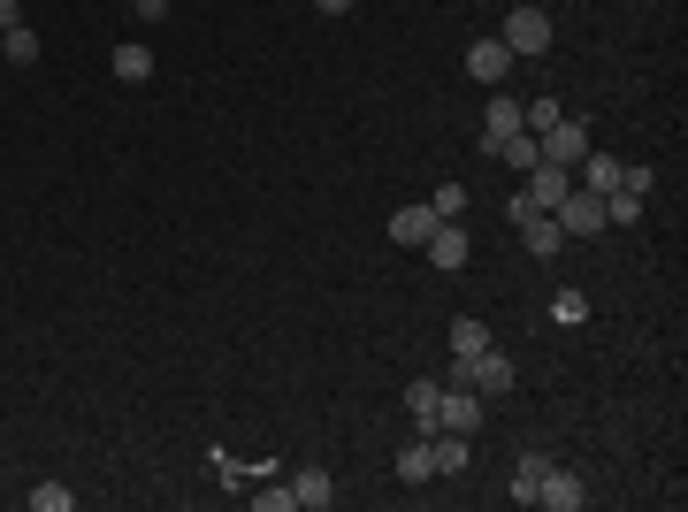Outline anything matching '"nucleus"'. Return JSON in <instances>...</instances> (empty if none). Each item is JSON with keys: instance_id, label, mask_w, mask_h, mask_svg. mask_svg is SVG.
<instances>
[{"instance_id": "1", "label": "nucleus", "mask_w": 688, "mask_h": 512, "mask_svg": "<svg viewBox=\"0 0 688 512\" xmlns=\"http://www.w3.org/2000/svg\"><path fill=\"white\" fill-rule=\"evenodd\" d=\"M498 38H506V54H513V62H535V54H551V15H543L535 0H520L513 15H506V31H498Z\"/></svg>"}, {"instance_id": "2", "label": "nucleus", "mask_w": 688, "mask_h": 512, "mask_svg": "<svg viewBox=\"0 0 688 512\" xmlns=\"http://www.w3.org/2000/svg\"><path fill=\"white\" fill-rule=\"evenodd\" d=\"M490 421V398L482 390H459V382H444V398H436V428H452V436H475Z\"/></svg>"}, {"instance_id": "3", "label": "nucleus", "mask_w": 688, "mask_h": 512, "mask_svg": "<svg viewBox=\"0 0 688 512\" xmlns=\"http://www.w3.org/2000/svg\"><path fill=\"white\" fill-rule=\"evenodd\" d=\"M551 214H558L566 245H574V237H597V230H604V191H581V183H574V191H566Z\"/></svg>"}, {"instance_id": "4", "label": "nucleus", "mask_w": 688, "mask_h": 512, "mask_svg": "<svg viewBox=\"0 0 688 512\" xmlns=\"http://www.w3.org/2000/svg\"><path fill=\"white\" fill-rule=\"evenodd\" d=\"M520 191H528V207H535V214H551V207H558L566 191H574V169H558V162H535Z\"/></svg>"}, {"instance_id": "5", "label": "nucleus", "mask_w": 688, "mask_h": 512, "mask_svg": "<svg viewBox=\"0 0 688 512\" xmlns=\"http://www.w3.org/2000/svg\"><path fill=\"white\" fill-rule=\"evenodd\" d=\"M467 77L498 92V85L513 77V54H506V38H475V46H467Z\"/></svg>"}, {"instance_id": "6", "label": "nucleus", "mask_w": 688, "mask_h": 512, "mask_svg": "<svg viewBox=\"0 0 688 512\" xmlns=\"http://www.w3.org/2000/svg\"><path fill=\"white\" fill-rule=\"evenodd\" d=\"M421 245H429V268H444V276H452V268H467V253H475V237H467L459 222H436Z\"/></svg>"}, {"instance_id": "7", "label": "nucleus", "mask_w": 688, "mask_h": 512, "mask_svg": "<svg viewBox=\"0 0 688 512\" xmlns=\"http://www.w3.org/2000/svg\"><path fill=\"white\" fill-rule=\"evenodd\" d=\"M581 154H589V123H566V115H558V123L543 131V162H558V169H574Z\"/></svg>"}, {"instance_id": "8", "label": "nucleus", "mask_w": 688, "mask_h": 512, "mask_svg": "<svg viewBox=\"0 0 688 512\" xmlns=\"http://www.w3.org/2000/svg\"><path fill=\"white\" fill-rule=\"evenodd\" d=\"M535 505L581 512V505H589V482H581V475H566V467H551V475H543V490H535Z\"/></svg>"}, {"instance_id": "9", "label": "nucleus", "mask_w": 688, "mask_h": 512, "mask_svg": "<svg viewBox=\"0 0 688 512\" xmlns=\"http://www.w3.org/2000/svg\"><path fill=\"white\" fill-rule=\"evenodd\" d=\"M520 245L535 253V260H551V253H566V230H558V214H528V222H513Z\"/></svg>"}, {"instance_id": "10", "label": "nucleus", "mask_w": 688, "mask_h": 512, "mask_svg": "<svg viewBox=\"0 0 688 512\" xmlns=\"http://www.w3.org/2000/svg\"><path fill=\"white\" fill-rule=\"evenodd\" d=\"M513 131H520V100L490 92V115H482V154H498V146H506Z\"/></svg>"}, {"instance_id": "11", "label": "nucleus", "mask_w": 688, "mask_h": 512, "mask_svg": "<svg viewBox=\"0 0 688 512\" xmlns=\"http://www.w3.org/2000/svg\"><path fill=\"white\" fill-rule=\"evenodd\" d=\"M467 452H475V436H452V428L429 436V467L436 475H467Z\"/></svg>"}, {"instance_id": "12", "label": "nucleus", "mask_w": 688, "mask_h": 512, "mask_svg": "<svg viewBox=\"0 0 688 512\" xmlns=\"http://www.w3.org/2000/svg\"><path fill=\"white\" fill-rule=\"evenodd\" d=\"M574 183H581V191H620V162H612V154H597V146H589V154H581V162H574Z\"/></svg>"}, {"instance_id": "13", "label": "nucleus", "mask_w": 688, "mask_h": 512, "mask_svg": "<svg viewBox=\"0 0 688 512\" xmlns=\"http://www.w3.org/2000/svg\"><path fill=\"white\" fill-rule=\"evenodd\" d=\"M436 398H444V382H436V375H421V382H406V413H413L421 428H436Z\"/></svg>"}, {"instance_id": "14", "label": "nucleus", "mask_w": 688, "mask_h": 512, "mask_svg": "<svg viewBox=\"0 0 688 512\" xmlns=\"http://www.w3.org/2000/svg\"><path fill=\"white\" fill-rule=\"evenodd\" d=\"M498 162H506V169H513V176H528V169H535V162H543V138H535V131H513V138L498 146Z\"/></svg>"}, {"instance_id": "15", "label": "nucleus", "mask_w": 688, "mask_h": 512, "mask_svg": "<svg viewBox=\"0 0 688 512\" xmlns=\"http://www.w3.org/2000/svg\"><path fill=\"white\" fill-rule=\"evenodd\" d=\"M543 475H551V459H543V452H520V467H513V498H520V505H535Z\"/></svg>"}, {"instance_id": "16", "label": "nucleus", "mask_w": 688, "mask_h": 512, "mask_svg": "<svg viewBox=\"0 0 688 512\" xmlns=\"http://www.w3.org/2000/svg\"><path fill=\"white\" fill-rule=\"evenodd\" d=\"M429 230H436V214H429V207H398V214H390V237H398V245H421Z\"/></svg>"}, {"instance_id": "17", "label": "nucleus", "mask_w": 688, "mask_h": 512, "mask_svg": "<svg viewBox=\"0 0 688 512\" xmlns=\"http://www.w3.org/2000/svg\"><path fill=\"white\" fill-rule=\"evenodd\" d=\"M291 498H299V505H307V512H322V505H330V498H337V482H330L322 467H307V475L291 482Z\"/></svg>"}, {"instance_id": "18", "label": "nucleus", "mask_w": 688, "mask_h": 512, "mask_svg": "<svg viewBox=\"0 0 688 512\" xmlns=\"http://www.w3.org/2000/svg\"><path fill=\"white\" fill-rule=\"evenodd\" d=\"M0 54H8L15 69H31V62H38V31H31V23H15V31H0Z\"/></svg>"}, {"instance_id": "19", "label": "nucleus", "mask_w": 688, "mask_h": 512, "mask_svg": "<svg viewBox=\"0 0 688 512\" xmlns=\"http://www.w3.org/2000/svg\"><path fill=\"white\" fill-rule=\"evenodd\" d=\"M115 77H123V85H146V77H154V54H146V46H115Z\"/></svg>"}, {"instance_id": "20", "label": "nucleus", "mask_w": 688, "mask_h": 512, "mask_svg": "<svg viewBox=\"0 0 688 512\" xmlns=\"http://www.w3.org/2000/svg\"><path fill=\"white\" fill-rule=\"evenodd\" d=\"M628 230V222H643V191H604V230Z\"/></svg>"}, {"instance_id": "21", "label": "nucleus", "mask_w": 688, "mask_h": 512, "mask_svg": "<svg viewBox=\"0 0 688 512\" xmlns=\"http://www.w3.org/2000/svg\"><path fill=\"white\" fill-rule=\"evenodd\" d=\"M482 344H490V322H482V314H459V322H452V352H482Z\"/></svg>"}, {"instance_id": "22", "label": "nucleus", "mask_w": 688, "mask_h": 512, "mask_svg": "<svg viewBox=\"0 0 688 512\" xmlns=\"http://www.w3.org/2000/svg\"><path fill=\"white\" fill-rule=\"evenodd\" d=\"M429 475H436V467H429V436H421V444L398 452V482H429Z\"/></svg>"}, {"instance_id": "23", "label": "nucleus", "mask_w": 688, "mask_h": 512, "mask_svg": "<svg viewBox=\"0 0 688 512\" xmlns=\"http://www.w3.org/2000/svg\"><path fill=\"white\" fill-rule=\"evenodd\" d=\"M429 214H436V222H459V214H467V191H459V183H436Z\"/></svg>"}, {"instance_id": "24", "label": "nucleus", "mask_w": 688, "mask_h": 512, "mask_svg": "<svg viewBox=\"0 0 688 512\" xmlns=\"http://www.w3.org/2000/svg\"><path fill=\"white\" fill-rule=\"evenodd\" d=\"M551 314H558L566 330H581V322H589V299H581V291H558V299H551Z\"/></svg>"}, {"instance_id": "25", "label": "nucleus", "mask_w": 688, "mask_h": 512, "mask_svg": "<svg viewBox=\"0 0 688 512\" xmlns=\"http://www.w3.org/2000/svg\"><path fill=\"white\" fill-rule=\"evenodd\" d=\"M31 512H69V490H62V482H38V490H31Z\"/></svg>"}, {"instance_id": "26", "label": "nucleus", "mask_w": 688, "mask_h": 512, "mask_svg": "<svg viewBox=\"0 0 688 512\" xmlns=\"http://www.w3.org/2000/svg\"><path fill=\"white\" fill-rule=\"evenodd\" d=\"M651 183H658V176L643 169V162H620V191H651Z\"/></svg>"}, {"instance_id": "27", "label": "nucleus", "mask_w": 688, "mask_h": 512, "mask_svg": "<svg viewBox=\"0 0 688 512\" xmlns=\"http://www.w3.org/2000/svg\"><path fill=\"white\" fill-rule=\"evenodd\" d=\"M253 505H260V512H291V505H299V498H291V482H284V490H260Z\"/></svg>"}, {"instance_id": "28", "label": "nucleus", "mask_w": 688, "mask_h": 512, "mask_svg": "<svg viewBox=\"0 0 688 512\" xmlns=\"http://www.w3.org/2000/svg\"><path fill=\"white\" fill-rule=\"evenodd\" d=\"M131 8H138V15H146V23H162V15H169L176 0H131Z\"/></svg>"}, {"instance_id": "29", "label": "nucleus", "mask_w": 688, "mask_h": 512, "mask_svg": "<svg viewBox=\"0 0 688 512\" xmlns=\"http://www.w3.org/2000/svg\"><path fill=\"white\" fill-rule=\"evenodd\" d=\"M23 23V0H0V31H15Z\"/></svg>"}, {"instance_id": "30", "label": "nucleus", "mask_w": 688, "mask_h": 512, "mask_svg": "<svg viewBox=\"0 0 688 512\" xmlns=\"http://www.w3.org/2000/svg\"><path fill=\"white\" fill-rule=\"evenodd\" d=\"M314 8H322V15H344V8H352V0H314Z\"/></svg>"}]
</instances>
